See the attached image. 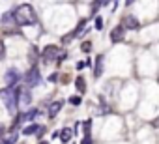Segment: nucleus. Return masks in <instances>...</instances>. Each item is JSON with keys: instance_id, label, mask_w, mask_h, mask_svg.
I'll return each mask as SVG.
<instances>
[{"instance_id": "obj_1", "label": "nucleus", "mask_w": 159, "mask_h": 144, "mask_svg": "<svg viewBox=\"0 0 159 144\" xmlns=\"http://www.w3.org/2000/svg\"><path fill=\"white\" fill-rule=\"evenodd\" d=\"M13 17H15V23L19 26H34V25H38V13L28 4L17 6L13 10Z\"/></svg>"}, {"instance_id": "obj_16", "label": "nucleus", "mask_w": 159, "mask_h": 144, "mask_svg": "<svg viewBox=\"0 0 159 144\" xmlns=\"http://www.w3.org/2000/svg\"><path fill=\"white\" fill-rule=\"evenodd\" d=\"M11 21H15L13 13H6V15L2 17V25H8V23H11Z\"/></svg>"}, {"instance_id": "obj_22", "label": "nucleus", "mask_w": 159, "mask_h": 144, "mask_svg": "<svg viewBox=\"0 0 159 144\" xmlns=\"http://www.w3.org/2000/svg\"><path fill=\"white\" fill-rule=\"evenodd\" d=\"M81 144H92V137H90V135H84V138H83Z\"/></svg>"}, {"instance_id": "obj_15", "label": "nucleus", "mask_w": 159, "mask_h": 144, "mask_svg": "<svg viewBox=\"0 0 159 144\" xmlns=\"http://www.w3.org/2000/svg\"><path fill=\"white\" fill-rule=\"evenodd\" d=\"M36 116H38V110H30V112L23 114V120H25V122H28V120H34Z\"/></svg>"}, {"instance_id": "obj_21", "label": "nucleus", "mask_w": 159, "mask_h": 144, "mask_svg": "<svg viewBox=\"0 0 159 144\" xmlns=\"http://www.w3.org/2000/svg\"><path fill=\"white\" fill-rule=\"evenodd\" d=\"M90 49H92V43H90V41H86V43H83V51H84V52H88Z\"/></svg>"}, {"instance_id": "obj_23", "label": "nucleus", "mask_w": 159, "mask_h": 144, "mask_svg": "<svg viewBox=\"0 0 159 144\" xmlns=\"http://www.w3.org/2000/svg\"><path fill=\"white\" fill-rule=\"evenodd\" d=\"M4 131H6V129H4L2 125H0V137H2V135H4Z\"/></svg>"}, {"instance_id": "obj_5", "label": "nucleus", "mask_w": 159, "mask_h": 144, "mask_svg": "<svg viewBox=\"0 0 159 144\" xmlns=\"http://www.w3.org/2000/svg\"><path fill=\"white\" fill-rule=\"evenodd\" d=\"M124 34H125V26H124V25H118V26L112 28V32H111V41H112V43H120V41L124 39Z\"/></svg>"}, {"instance_id": "obj_24", "label": "nucleus", "mask_w": 159, "mask_h": 144, "mask_svg": "<svg viewBox=\"0 0 159 144\" xmlns=\"http://www.w3.org/2000/svg\"><path fill=\"white\" fill-rule=\"evenodd\" d=\"M133 2H135V0H125V4H127V6H131Z\"/></svg>"}, {"instance_id": "obj_4", "label": "nucleus", "mask_w": 159, "mask_h": 144, "mask_svg": "<svg viewBox=\"0 0 159 144\" xmlns=\"http://www.w3.org/2000/svg\"><path fill=\"white\" fill-rule=\"evenodd\" d=\"M58 52H60V49H58L56 45H47V47L43 49L41 56H43V60H45V62H52V60H56V58H58Z\"/></svg>"}, {"instance_id": "obj_14", "label": "nucleus", "mask_w": 159, "mask_h": 144, "mask_svg": "<svg viewBox=\"0 0 159 144\" xmlns=\"http://www.w3.org/2000/svg\"><path fill=\"white\" fill-rule=\"evenodd\" d=\"M77 90H79V92H86V83H84L83 77L77 79Z\"/></svg>"}, {"instance_id": "obj_12", "label": "nucleus", "mask_w": 159, "mask_h": 144, "mask_svg": "<svg viewBox=\"0 0 159 144\" xmlns=\"http://www.w3.org/2000/svg\"><path fill=\"white\" fill-rule=\"evenodd\" d=\"M71 135H73V133H71V129H69V127H64V129H62V133H60L62 142H64V144H66V142H69V140H71Z\"/></svg>"}, {"instance_id": "obj_10", "label": "nucleus", "mask_w": 159, "mask_h": 144, "mask_svg": "<svg viewBox=\"0 0 159 144\" xmlns=\"http://www.w3.org/2000/svg\"><path fill=\"white\" fill-rule=\"evenodd\" d=\"M101 73H103V56L99 54V56L96 58V69H94V75H96V77H99Z\"/></svg>"}, {"instance_id": "obj_18", "label": "nucleus", "mask_w": 159, "mask_h": 144, "mask_svg": "<svg viewBox=\"0 0 159 144\" xmlns=\"http://www.w3.org/2000/svg\"><path fill=\"white\" fill-rule=\"evenodd\" d=\"M81 101H83V99L79 97V96H73V97H69V103H71V105H81Z\"/></svg>"}, {"instance_id": "obj_13", "label": "nucleus", "mask_w": 159, "mask_h": 144, "mask_svg": "<svg viewBox=\"0 0 159 144\" xmlns=\"http://www.w3.org/2000/svg\"><path fill=\"white\" fill-rule=\"evenodd\" d=\"M15 140H17V131H11L10 137H6V138L2 140V144H15Z\"/></svg>"}, {"instance_id": "obj_2", "label": "nucleus", "mask_w": 159, "mask_h": 144, "mask_svg": "<svg viewBox=\"0 0 159 144\" xmlns=\"http://www.w3.org/2000/svg\"><path fill=\"white\" fill-rule=\"evenodd\" d=\"M0 99H2L4 107H6L10 112H15V109H17V103H19V96H17V92H15L11 86H8L6 90H2V92H0Z\"/></svg>"}, {"instance_id": "obj_25", "label": "nucleus", "mask_w": 159, "mask_h": 144, "mask_svg": "<svg viewBox=\"0 0 159 144\" xmlns=\"http://www.w3.org/2000/svg\"><path fill=\"white\" fill-rule=\"evenodd\" d=\"M157 83H159V77H157Z\"/></svg>"}, {"instance_id": "obj_11", "label": "nucleus", "mask_w": 159, "mask_h": 144, "mask_svg": "<svg viewBox=\"0 0 159 144\" xmlns=\"http://www.w3.org/2000/svg\"><path fill=\"white\" fill-rule=\"evenodd\" d=\"M23 133H25V135H34V133L41 135V133H43V127H39V125H28L26 129H23Z\"/></svg>"}, {"instance_id": "obj_20", "label": "nucleus", "mask_w": 159, "mask_h": 144, "mask_svg": "<svg viewBox=\"0 0 159 144\" xmlns=\"http://www.w3.org/2000/svg\"><path fill=\"white\" fill-rule=\"evenodd\" d=\"M90 125H92V122L86 120V122H84V135H90Z\"/></svg>"}, {"instance_id": "obj_19", "label": "nucleus", "mask_w": 159, "mask_h": 144, "mask_svg": "<svg viewBox=\"0 0 159 144\" xmlns=\"http://www.w3.org/2000/svg\"><path fill=\"white\" fill-rule=\"evenodd\" d=\"M96 28H98V30L103 28V19H101V17H96Z\"/></svg>"}, {"instance_id": "obj_8", "label": "nucleus", "mask_w": 159, "mask_h": 144, "mask_svg": "<svg viewBox=\"0 0 159 144\" xmlns=\"http://www.w3.org/2000/svg\"><path fill=\"white\" fill-rule=\"evenodd\" d=\"M6 81H8V86L13 88V86L17 84V81H19V73H17L15 69H10L8 73H6Z\"/></svg>"}, {"instance_id": "obj_9", "label": "nucleus", "mask_w": 159, "mask_h": 144, "mask_svg": "<svg viewBox=\"0 0 159 144\" xmlns=\"http://www.w3.org/2000/svg\"><path fill=\"white\" fill-rule=\"evenodd\" d=\"M62 105H64L62 101H52V103L49 105V116H51V118H54V116H56V114L60 112Z\"/></svg>"}, {"instance_id": "obj_7", "label": "nucleus", "mask_w": 159, "mask_h": 144, "mask_svg": "<svg viewBox=\"0 0 159 144\" xmlns=\"http://www.w3.org/2000/svg\"><path fill=\"white\" fill-rule=\"evenodd\" d=\"M124 26L129 28V30H137V28L140 26V23H139V19L133 17V15H125V17H124Z\"/></svg>"}, {"instance_id": "obj_3", "label": "nucleus", "mask_w": 159, "mask_h": 144, "mask_svg": "<svg viewBox=\"0 0 159 144\" xmlns=\"http://www.w3.org/2000/svg\"><path fill=\"white\" fill-rule=\"evenodd\" d=\"M25 83H26V86H30V88L41 84V73H39V69H38L36 65L30 67L26 73H25Z\"/></svg>"}, {"instance_id": "obj_17", "label": "nucleus", "mask_w": 159, "mask_h": 144, "mask_svg": "<svg viewBox=\"0 0 159 144\" xmlns=\"http://www.w3.org/2000/svg\"><path fill=\"white\" fill-rule=\"evenodd\" d=\"M6 56V45H4V41L0 39V60H2Z\"/></svg>"}, {"instance_id": "obj_6", "label": "nucleus", "mask_w": 159, "mask_h": 144, "mask_svg": "<svg viewBox=\"0 0 159 144\" xmlns=\"http://www.w3.org/2000/svg\"><path fill=\"white\" fill-rule=\"evenodd\" d=\"M17 96H19V103H21V105H28V103L32 101V97H30V86H26V90H25V86L19 88Z\"/></svg>"}]
</instances>
